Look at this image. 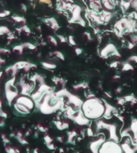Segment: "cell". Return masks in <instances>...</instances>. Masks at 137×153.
Returning a JSON list of instances; mask_svg holds the SVG:
<instances>
[{"label":"cell","instance_id":"obj_7","mask_svg":"<svg viewBox=\"0 0 137 153\" xmlns=\"http://www.w3.org/2000/svg\"><path fill=\"white\" fill-rule=\"evenodd\" d=\"M72 18L70 20L71 23H74V22H77V23L80 24L83 26H85V22L81 17V12L82 8L79 6H74L72 8Z\"/></svg>","mask_w":137,"mask_h":153},{"label":"cell","instance_id":"obj_33","mask_svg":"<svg viewBox=\"0 0 137 153\" xmlns=\"http://www.w3.org/2000/svg\"><path fill=\"white\" fill-rule=\"evenodd\" d=\"M47 40L50 42V43H51V45H53L54 46H57L58 45V42L56 40V38L52 35H47Z\"/></svg>","mask_w":137,"mask_h":153},{"label":"cell","instance_id":"obj_13","mask_svg":"<svg viewBox=\"0 0 137 153\" xmlns=\"http://www.w3.org/2000/svg\"><path fill=\"white\" fill-rule=\"evenodd\" d=\"M35 84L34 82L32 83H24L23 85H22L20 86L21 88V92H20V94L21 95H26V96H30L31 94V93L34 91V88H35Z\"/></svg>","mask_w":137,"mask_h":153},{"label":"cell","instance_id":"obj_40","mask_svg":"<svg viewBox=\"0 0 137 153\" xmlns=\"http://www.w3.org/2000/svg\"><path fill=\"white\" fill-rule=\"evenodd\" d=\"M38 2L41 4H46L48 5L49 7H51L52 6V2H51V0H38Z\"/></svg>","mask_w":137,"mask_h":153},{"label":"cell","instance_id":"obj_26","mask_svg":"<svg viewBox=\"0 0 137 153\" xmlns=\"http://www.w3.org/2000/svg\"><path fill=\"white\" fill-rule=\"evenodd\" d=\"M22 45L24 47V49H27V50H32V51H37V49H38L37 45L31 42H23L22 43Z\"/></svg>","mask_w":137,"mask_h":153},{"label":"cell","instance_id":"obj_19","mask_svg":"<svg viewBox=\"0 0 137 153\" xmlns=\"http://www.w3.org/2000/svg\"><path fill=\"white\" fill-rule=\"evenodd\" d=\"M16 31L18 33H23L26 36H30L31 34V30L29 28L28 26H26V25H24V26H20L19 27H17L16 29Z\"/></svg>","mask_w":137,"mask_h":153},{"label":"cell","instance_id":"obj_8","mask_svg":"<svg viewBox=\"0 0 137 153\" xmlns=\"http://www.w3.org/2000/svg\"><path fill=\"white\" fill-rule=\"evenodd\" d=\"M15 102L21 104V105L26 106L30 110H32L35 108V103L32 100V98L30 96L20 95L18 96V97L15 99Z\"/></svg>","mask_w":137,"mask_h":153},{"label":"cell","instance_id":"obj_52","mask_svg":"<svg viewBox=\"0 0 137 153\" xmlns=\"http://www.w3.org/2000/svg\"><path fill=\"white\" fill-rule=\"evenodd\" d=\"M37 127H38V128L41 131H43V132L46 131V128L43 126H42L41 124H38V126H37Z\"/></svg>","mask_w":137,"mask_h":153},{"label":"cell","instance_id":"obj_14","mask_svg":"<svg viewBox=\"0 0 137 153\" xmlns=\"http://www.w3.org/2000/svg\"><path fill=\"white\" fill-rule=\"evenodd\" d=\"M104 142V138H100L99 140H97L96 141L91 142L90 144V149H91L92 153H99V149L101 144Z\"/></svg>","mask_w":137,"mask_h":153},{"label":"cell","instance_id":"obj_9","mask_svg":"<svg viewBox=\"0 0 137 153\" xmlns=\"http://www.w3.org/2000/svg\"><path fill=\"white\" fill-rule=\"evenodd\" d=\"M72 120H74L77 124L81 125V126L88 125L89 123H90V120L87 119L86 117H84V115L83 114L81 109L78 110L77 112H75Z\"/></svg>","mask_w":137,"mask_h":153},{"label":"cell","instance_id":"obj_6","mask_svg":"<svg viewBox=\"0 0 137 153\" xmlns=\"http://www.w3.org/2000/svg\"><path fill=\"white\" fill-rule=\"evenodd\" d=\"M103 128L108 130V132H109V135H110V137H109L110 140H112L116 141V142L119 140V138H118L117 135H116V128H115V125L107 124V123L102 121V120L96 122V128H97V130Z\"/></svg>","mask_w":137,"mask_h":153},{"label":"cell","instance_id":"obj_32","mask_svg":"<svg viewBox=\"0 0 137 153\" xmlns=\"http://www.w3.org/2000/svg\"><path fill=\"white\" fill-rule=\"evenodd\" d=\"M53 55L57 57L58 59L61 60V61H64L65 60L64 54H63L61 51H58V50L53 51Z\"/></svg>","mask_w":137,"mask_h":153},{"label":"cell","instance_id":"obj_15","mask_svg":"<svg viewBox=\"0 0 137 153\" xmlns=\"http://www.w3.org/2000/svg\"><path fill=\"white\" fill-rule=\"evenodd\" d=\"M44 22H45L46 24H47L48 26H50V28L52 29L54 31L58 30L60 27L59 23H58L57 20H56L55 18H53V17H51V18H48V19H46L45 20H44Z\"/></svg>","mask_w":137,"mask_h":153},{"label":"cell","instance_id":"obj_42","mask_svg":"<svg viewBox=\"0 0 137 153\" xmlns=\"http://www.w3.org/2000/svg\"><path fill=\"white\" fill-rule=\"evenodd\" d=\"M57 38H59V40L60 41L61 43H67V38H66L63 35H61V34H58Z\"/></svg>","mask_w":137,"mask_h":153},{"label":"cell","instance_id":"obj_17","mask_svg":"<svg viewBox=\"0 0 137 153\" xmlns=\"http://www.w3.org/2000/svg\"><path fill=\"white\" fill-rule=\"evenodd\" d=\"M9 21L13 22H15L17 24H19L20 26H24L26 24V20L24 17L19 16V15H13L11 16V18L10 19Z\"/></svg>","mask_w":137,"mask_h":153},{"label":"cell","instance_id":"obj_44","mask_svg":"<svg viewBox=\"0 0 137 153\" xmlns=\"http://www.w3.org/2000/svg\"><path fill=\"white\" fill-rule=\"evenodd\" d=\"M75 54L78 55V56H79L80 54H82V53H83V50H82L81 48L77 47L75 49Z\"/></svg>","mask_w":137,"mask_h":153},{"label":"cell","instance_id":"obj_10","mask_svg":"<svg viewBox=\"0 0 137 153\" xmlns=\"http://www.w3.org/2000/svg\"><path fill=\"white\" fill-rule=\"evenodd\" d=\"M100 55L101 57H107L108 56H110V55H112V56L116 55V56H119V57L120 56V53H118L117 49L115 46V45H113V44H108L106 45L105 47L101 50Z\"/></svg>","mask_w":137,"mask_h":153},{"label":"cell","instance_id":"obj_16","mask_svg":"<svg viewBox=\"0 0 137 153\" xmlns=\"http://www.w3.org/2000/svg\"><path fill=\"white\" fill-rule=\"evenodd\" d=\"M101 2H102V6L106 11L111 12L115 9V0H102Z\"/></svg>","mask_w":137,"mask_h":153},{"label":"cell","instance_id":"obj_38","mask_svg":"<svg viewBox=\"0 0 137 153\" xmlns=\"http://www.w3.org/2000/svg\"><path fill=\"white\" fill-rule=\"evenodd\" d=\"M133 69V67L132 66V65L129 64V63H124L123 65L122 70L123 71H127V70H132Z\"/></svg>","mask_w":137,"mask_h":153},{"label":"cell","instance_id":"obj_47","mask_svg":"<svg viewBox=\"0 0 137 153\" xmlns=\"http://www.w3.org/2000/svg\"><path fill=\"white\" fill-rule=\"evenodd\" d=\"M125 102H126V100H125L124 97H123V98H119V99H118V104H119V105H123Z\"/></svg>","mask_w":137,"mask_h":153},{"label":"cell","instance_id":"obj_25","mask_svg":"<svg viewBox=\"0 0 137 153\" xmlns=\"http://www.w3.org/2000/svg\"><path fill=\"white\" fill-rule=\"evenodd\" d=\"M51 81L55 84V85H60L64 86L66 85V80H64L62 77H59V76H54L51 79Z\"/></svg>","mask_w":137,"mask_h":153},{"label":"cell","instance_id":"obj_3","mask_svg":"<svg viewBox=\"0 0 137 153\" xmlns=\"http://www.w3.org/2000/svg\"><path fill=\"white\" fill-rule=\"evenodd\" d=\"M15 81L16 77H11L5 83V96L9 106H11L13 100H15L19 95V90L17 88Z\"/></svg>","mask_w":137,"mask_h":153},{"label":"cell","instance_id":"obj_23","mask_svg":"<svg viewBox=\"0 0 137 153\" xmlns=\"http://www.w3.org/2000/svg\"><path fill=\"white\" fill-rule=\"evenodd\" d=\"M122 148L123 152L124 153H135V150H137V148H131L129 144H127V143H123L122 145Z\"/></svg>","mask_w":137,"mask_h":153},{"label":"cell","instance_id":"obj_11","mask_svg":"<svg viewBox=\"0 0 137 153\" xmlns=\"http://www.w3.org/2000/svg\"><path fill=\"white\" fill-rule=\"evenodd\" d=\"M67 100H68V102H69L70 104H72V105H73L75 108H77V109H79V108H81L82 104L84 102L78 96L74 95V94H72V93H68V95L67 96Z\"/></svg>","mask_w":137,"mask_h":153},{"label":"cell","instance_id":"obj_22","mask_svg":"<svg viewBox=\"0 0 137 153\" xmlns=\"http://www.w3.org/2000/svg\"><path fill=\"white\" fill-rule=\"evenodd\" d=\"M24 50H25V49H24V47L23 46L22 44L14 45V47H13V52L16 53L17 54L19 55V56H23V55Z\"/></svg>","mask_w":137,"mask_h":153},{"label":"cell","instance_id":"obj_55","mask_svg":"<svg viewBox=\"0 0 137 153\" xmlns=\"http://www.w3.org/2000/svg\"><path fill=\"white\" fill-rule=\"evenodd\" d=\"M5 63H6V60L3 59L2 57H0V65H4Z\"/></svg>","mask_w":137,"mask_h":153},{"label":"cell","instance_id":"obj_29","mask_svg":"<svg viewBox=\"0 0 137 153\" xmlns=\"http://www.w3.org/2000/svg\"><path fill=\"white\" fill-rule=\"evenodd\" d=\"M28 62H25V61H19V62H17L16 63H14V65L16 67L17 69H23V68L27 65Z\"/></svg>","mask_w":137,"mask_h":153},{"label":"cell","instance_id":"obj_46","mask_svg":"<svg viewBox=\"0 0 137 153\" xmlns=\"http://www.w3.org/2000/svg\"><path fill=\"white\" fill-rule=\"evenodd\" d=\"M44 140H45L46 143H50L52 142V139L50 138L49 136H46L45 137H44Z\"/></svg>","mask_w":137,"mask_h":153},{"label":"cell","instance_id":"obj_28","mask_svg":"<svg viewBox=\"0 0 137 153\" xmlns=\"http://www.w3.org/2000/svg\"><path fill=\"white\" fill-rule=\"evenodd\" d=\"M36 68H37V65H36L35 64H34V63H31V62H28L27 65H26V66L23 68V71L25 72V73H29V72L31 71V69H36Z\"/></svg>","mask_w":137,"mask_h":153},{"label":"cell","instance_id":"obj_35","mask_svg":"<svg viewBox=\"0 0 137 153\" xmlns=\"http://www.w3.org/2000/svg\"><path fill=\"white\" fill-rule=\"evenodd\" d=\"M2 99L0 98V117H2V118H7V113L2 110Z\"/></svg>","mask_w":137,"mask_h":153},{"label":"cell","instance_id":"obj_64","mask_svg":"<svg viewBox=\"0 0 137 153\" xmlns=\"http://www.w3.org/2000/svg\"><path fill=\"white\" fill-rule=\"evenodd\" d=\"M2 74H3V73H2V71H0V78H1V77H2Z\"/></svg>","mask_w":137,"mask_h":153},{"label":"cell","instance_id":"obj_27","mask_svg":"<svg viewBox=\"0 0 137 153\" xmlns=\"http://www.w3.org/2000/svg\"><path fill=\"white\" fill-rule=\"evenodd\" d=\"M131 131L134 135V140L137 141V120H133L131 125Z\"/></svg>","mask_w":137,"mask_h":153},{"label":"cell","instance_id":"obj_12","mask_svg":"<svg viewBox=\"0 0 137 153\" xmlns=\"http://www.w3.org/2000/svg\"><path fill=\"white\" fill-rule=\"evenodd\" d=\"M13 108H14V111L17 112V114L26 116V115L31 114V110L27 108L26 106H24V105H21V104H19V103L17 102H14L13 104Z\"/></svg>","mask_w":137,"mask_h":153},{"label":"cell","instance_id":"obj_31","mask_svg":"<svg viewBox=\"0 0 137 153\" xmlns=\"http://www.w3.org/2000/svg\"><path fill=\"white\" fill-rule=\"evenodd\" d=\"M88 88V85L87 83H79L73 86V88L75 90H79V89H85Z\"/></svg>","mask_w":137,"mask_h":153},{"label":"cell","instance_id":"obj_49","mask_svg":"<svg viewBox=\"0 0 137 153\" xmlns=\"http://www.w3.org/2000/svg\"><path fill=\"white\" fill-rule=\"evenodd\" d=\"M20 8H21V10L23 12H26V4H24V3H21L20 4Z\"/></svg>","mask_w":137,"mask_h":153},{"label":"cell","instance_id":"obj_60","mask_svg":"<svg viewBox=\"0 0 137 153\" xmlns=\"http://www.w3.org/2000/svg\"><path fill=\"white\" fill-rule=\"evenodd\" d=\"M11 42H12L11 41H8V40H7V44H6V45H11Z\"/></svg>","mask_w":137,"mask_h":153},{"label":"cell","instance_id":"obj_58","mask_svg":"<svg viewBox=\"0 0 137 153\" xmlns=\"http://www.w3.org/2000/svg\"><path fill=\"white\" fill-rule=\"evenodd\" d=\"M121 88H116V90H115V92H116V93H121Z\"/></svg>","mask_w":137,"mask_h":153},{"label":"cell","instance_id":"obj_48","mask_svg":"<svg viewBox=\"0 0 137 153\" xmlns=\"http://www.w3.org/2000/svg\"><path fill=\"white\" fill-rule=\"evenodd\" d=\"M87 133L88 135L89 136H92L94 135V132H93V130L91 128H88L87 130Z\"/></svg>","mask_w":137,"mask_h":153},{"label":"cell","instance_id":"obj_24","mask_svg":"<svg viewBox=\"0 0 137 153\" xmlns=\"http://www.w3.org/2000/svg\"><path fill=\"white\" fill-rule=\"evenodd\" d=\"M55 126L57 127L58 129L59 130H64V129L68 128L69 124L67 122H62V121H55Z\"/></svg>","mask_w":137,"mask_h":153},{"label":"cell","instance_id":"obj_2","mask_svg":"<svg viewBox=\"0 0 137 153\" xmlns=\"http://www.w3.org/2000/svg\"><path fill=\"white\" fill-rule=\"evenodd\" d=\"M80 108L84 117L87 119L97 120L104 115L105 105L103 100L95 97L87 99V100L83 102Z\"/></svg>","mask_w":137,"mask_h":153},{"label":"cell","instance_id":"obj_4","mask_svg":"<svg viewBox=\"0 0 137 153\" xmlns=\"http://www.w3.org/2000/svg\"><path fill=\"white\" fill-rule=\"evenodd\" d=\"M122 146L116 141H104L99 149V153H123Z\"/></svg>","mask_w":137,"mask_h":153},{"label":"cell","instance_id":"obj_57","mask_svg":"<svg viewBox=\"0 0 137 153\" xmlns=\"http://www.w3.org/2000/svg\"><path fill=\"white\" fill-rule=\"evenodd\" d=\"M104 94H105V95L107 96L108 97H109V98L111 97V94L109 93H108V92H105V93H104Z\"/></svg>","mask_w":137,"mask_h":153},{"label":"cell","instance_id":"obj_59","mask_svg":"<svg viewBox=\"0 0 137 153\" xmlns=\"http://www.w3.org/2000/svg\"><path fill=\"white\" fill-rule=\"evenodd\" d=\"M57 140L59 141V142H62V140H63V139H62V137H58Z\"/></svg>","mask_w":137,"mask_h":153},{"label":"cell","instance_id":"obj_20","mask_svg":"<svg viewBox=\"0 0 137 153\" xmlns=\"http://www.w3.org/2000/svg\"><path fill=\"white\" fill-rule=\"evenodd\" d=\"M41 65H42L43 68L48 69V70H52V69H56V67H57L55 63L50 62H43L41 63Z\"/></svg>","mask_w":137,"mask_h":153},{"label":"cell","instance_id":"obj_45","mask_svg":"<svg viewBox=\"0 0 137 153\" xmlns=\"http://www.w3.org/2000/svg\"><path fill=\"white\" fill-rule=\"evenodd\" d=\"M84 37H85V38H86V39H87L88 41H91V36L89 32H84Z\"/></svg>","mask_w":137,"mask_h":153},{"label":"cell","instance_id":"obj_62","mask_svg":"<svg viewBox=\"0 0 137 153\" xmlns=\"http://www.w3.org/2000/svg\"><path fill=\"white\" fill-rule=\"evenodd\" d=\"M37 57H38V58H41V57H42V53H38V54H37Z\"/></svg>","mask_w":137,"mask_h":153},{"label":"cell","instance_id":"obj_53","mask_svg":"<svg viewBox=\"0 0 137 153\" xmlns=\"http://www.w3.org/2000/svg\"><path fill=\"white\" fill-rule=\"evenodd\" d=\"M5 118H2V119H0V128H2L5 125Z\"/></svg>","mask_w":137,"mask_h":153},{"label":"cell","instance_id":"obj_5","mask_svg":"<svg viewBox=\"0 0 137 153\" xmlns=\"http://www.w3.org/2000/svg\"><path fill=\"white\" fill-rule=\"evenodd\" d=\"M115 27L120 33H123L124 31H133L135 27V22L131 19H123L118 22Z\"/></svg>","mask_w":137,"mask_h":153},{"label":"cell","instance_id":"obj_37","mask_svg":"<svg viewBox=\"0 0 137 153\" xmlns=\"http://www.w3.org/2000/svg\"><path fill=\"white\" fill-rule=\"evenodd\" d=\"M5 149H6L7 153H19V151L17 150L16 148H13L9 146H6Z\"/></svg>","mask_w":137,"mask_h":153},{"label":"cell","instance_id":"obj_18","mask_svg":"<svg viewBox=\"0 0 137 153\" xmlns=\"http://www.w3.org/2000/svg\"><path fill=\"white\" fill-rule=\"evenodd\" d=\"M31 81L34 83H38L39 85L45 84V76L42 74H35L31 77Z\"/></svg>","mask_w":137,"mask_h":153},{"label":"cell","instance_id":"obj_43","mask_svg":"<svg viewBox=\"0 0 137 153\" xmlns=\"http://www.w3.org/2000/svg\"><path fill=\"white\" fill-rule=\"evenodd\" d=\"M131 38V42L133 44H136L137 43V35H132L130 37Z\"/></svg>","mask_w":137,"mask_h":153},{"label":"cell","instance_id":"obj_34","mask_svg":"<svg viewBox=\"0 0 137 153\" xmlns=\"http://www.w3.org/2000/svg\"><path fill=\"white\" fill-rule=\"evenodd\" d=\"M11 53V51L7 48H2V47H0V57L2 56V55H10Z\"/></svg>","mask_w":137,"mask_h":153},{"label":"cell","instance_id":"obj_51","mask_svg":"<svg viewBox=\"0 0 137 153\" xmlns=\"http://www.w3.org/2000/svg\"><path fill=\"white\" fill-rule=\"evenodd\" d=\"M119 65H120V62H112V63L110 65V67H111V68H117Z\"/></svg>","mask_w":137,"mask_h":153},{"label":"cell","instance_id":"obj_41","mask_svg":"<svg viewBox=\"0 0 137 153\" xmlns=\"http://www.w3.org/2000/svg\"><path fill=\"white\" fill-rule=\"evenodd\" d=\"M7 39L8 41H11V42H13V41L15 39V36H14V33L13 32H10L8 34H7Z\"/></svg>","mask_w":137,"mask_h":153},{"label":"cell","instance_id":"obj_30","mask_svg":"<svg viewBox=\"0 0 137 153\" xmlns=\"http://www.w3.org/2000/svg\"><path fill=\"white\" fill-rule=\"evenodd\" d=\"M10 32H11L7 26H0V37L4 34H8Z\"/></svg>","mask_w":137,"mask_h":153},{"label":"cell","instance_id":"obj_39","mask_svg":"<svg viewBox=\"0 0 137 153\" xmlns=\"http://www.w3.org/2000/svg\"><path fill=\"white\" fill-rule=\"evenodd\" d=\"M67 42H68V43H69L70 45H76V42H75V38L73 36H68V38H67Z\"/></svg>","mask_w":137,"mask_h":153},{"label":"cell","instance_id":"obj_61","mask_svg":"<svg viewBox=\"0 0 137 153\" xmlns=\"http://www.w3.org/2000/svg\"><path fill=\"white\" fill-rule=\"evenodd\" d=\"M113 79H120V76H118V75H115V76H113Z\"/></svg>","mask_w":137,"mask_h":153},{"label":"cell","instance_id":"obj_56","mask_svg":"<svg viewBox=\"0 0 137 153\" xmlns=\"http://www.w3.org/2000/svg\"><path fill=\"white\" fill-rule=\"evenodd\" d=\"M46 45H47V43L45 42H40L38 43V45H40V46H45Z\"/></svg>","mask_w":137,"mask_h":153},{"label":"cell","instance_id":"obj_50","mask_svg":"<svg viewBox=\"0 0 137 153\" xmlns=\"http://www.w3.org/2000/svg\"><path fill=\"white\" fill-rule=\"evenodd\" d=\"M130 62H134L137 63V56H131L128 59Z\"/></svg>","mask_w":137,"mask_h":153},{"label":"cell","instance_id":"obj_1","mask_svg":"<svg viewBox=\"0 0 137 153\" xmlns=\"http://www.w3.org/2000/svg\"><path fill=\"white\" fill-rule=\"evenodd\" d=\"M35 107L43 114L50 115L59 109L64 108L63 97H59L55 94V92L50 94H45L38 102L35 104ZM65 109V108H64Z\"/></svg>","mask_w":137,"mask_h":153},{"label":"cell","instance_id":"obj_36","mask_svg":"<svg viewBox=\"0 0 137 153\" xmlns=\"http://www.w3.org/2000/svg\"><path fill=\"white\" fill-rule=\"evenodd\" d=\"M10 14H11V11L10 10H5L0 11V19H5V18L9 16Z\"/></svg>","mask_w":137,"mask_h":153},{"label":"cell","instance_id":"obj_21","mask_svg":"<svg viewBox=\"0 0 137 153\" xmlns=\"http://www.w3.org/2000/svg\"><path fill=\"white\" fill-rule=\"evenodd\" d=\"M105 105V112H104V116L106 117H110L112 115V112L115 110V108L112 107L111 105H108V103H104Z\"/></svg>","mask_w":137,"mask_h":153},{"label":"cell","instance_id":"obj_54","mask_svg":"<svg viewBox=\"0 0 137 153\" xmlns=\"http://www.w3.org/2000/svg\"><path fill=\"white\" fill-rule=\"evenodd\" d=\"M127 48H128V49H132V48L135 46V44H133V43H132L131 42H129L127 43Z\"/></svg>","mask_w":137,"mask_h":153},{"label":"cell","instance_id":"obj_63","mask_svg":"<svg viewBox=\"0 0 137 153\" xmlns=\"http://www.w3.org/2000/svg\"><path fill=\"white\" fill-rule=\"evenodd\" d=\"M37 30H38L39 32H41V30H42V29H41V26H38V27H37Z\"/></svg>","mask_w":137,"mask_h":153}]
</instances>
